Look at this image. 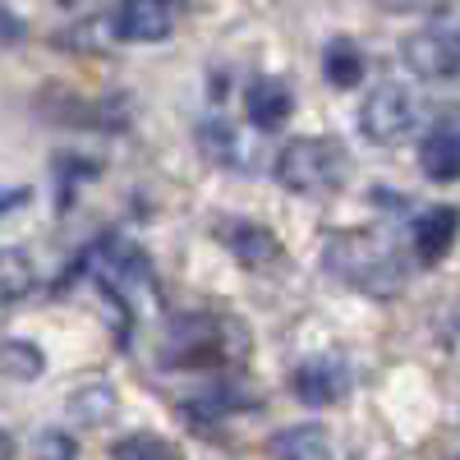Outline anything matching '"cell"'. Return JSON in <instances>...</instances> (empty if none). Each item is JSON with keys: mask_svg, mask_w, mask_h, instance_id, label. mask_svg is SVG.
I'll use <instances>...</instances> for the list:
<instances>
[{"mask_svg": "<svg viewBox=\"0 0 460 460\" xmlns=\"http://www.w3.org/2000/svg\"><path fill=\"white\" fill-rule=\"evenodd\" d=\"M382 5H392V10H419L424 0H382Z\"/></svg>", "mask_w": 460, "mask_h": 460, "instance_id": "cell-21", "label": "cell"}, {"mask_svg": "<svg viewBox=\"0 0 460 460\" xmlns=\"http://www.w3.org/2000/svg\"><path fill=\"white\" fill-rule=\"evenodd\" d=\"M111 410H115V392L111 387H88L79 396H69V414L84 419V424H102Z\"/></svg>", "mask_w": 460, "mask_h": 460, "instance_id": "cell-15", "label": "cell"}, {"mask_svg": "<svg viewBox=\"0 0 460 460\" xmlns=\"http://www.w3.org/2000/svg\"><path fill=\"white\" fill-rule=\"evenodd\" d=\"M419 166H424V175L438 180V184L460 180V138L451 129H433L424 138V147H419Z\"/></svg>", "mask_w": 460, "mask_h": 460, "instance_id": "cell-9", "label": "cell"}, {"mask_svg": "<svg viewBox=\"0 0 460 460\" xmlns=\"http://www.w3.org/2000/svg\"><path fill=\"white\" fill-rule=\"evenodd\" d=\"M323 267L332 277H341L345 286L368 290V295H392L405 281V267L392 253L387 240L364 235V230H345V235H332L323 249Z\"/></svg>", "mask_w": 460, "mask_h": 460, "instance_id": "cell-1", "label": "cell"}, {"mask_svg": "<svg viewBox=\"0 0 460 460\" xmlns=\"http://www.w3.org/2000/svg\"><path fill=\"white\" fill-rule=\"evenodd\" d=\"M244 106H249V120L258 129H281L290 115V88L281 79H253L244 93Z\"/></svg>", "mask_w": 460, "mask_h": 460, "instance_id": "cell-8", "label": "cell"}, {"mask_svg": "<svg viewBox=\"0 0 460 460\" xmlns=\"http://www.w3.org/2000/svg\"><path fill=\"white\" fill-rule=\"evenodd\" d=\"M290 387L304 405H336L345 396V387H350V373H345L341 359L323 355V359H309V364H299L295 377H290Z\"/></svg>", "mask_w": 460, "mask_h": 460, "instance_id": "cell-6", "label": "cell"}, {"mask_svg": "<svg viewBox=\"0 0 460 460\" xmlns=\"http://www.w3.org/2000/svg\"><path fill=\"white\" fill-rule=\"evenodd\" d=\"M199 134H203V152H208V157H217V162H226V166L235 162V143H240L235 129H226V125H203Z\"/></svg>", "mask_w": 460, "mask_h": 460, "instance_id": "cell-16", "label": "cell"}, {"mask_svg": "<svg viewBox=\"0 0 460 460\" xmlns=\"http://www.w3.org/2000/svg\"><path fill=\"white\" fill-rule=\"evenodd\" d=\"M175 28L171 0H125L115 14V37L120 42H162Z\"/></svg>", "mask_w": 460, "mask_h": 460, "instance_id": "cell-5", "label": "cell"}, {"mask_svg": "<svg viewBox=\"0 0 460 460\" xmlns=\"http://www.w3.org/2000/svg\"><path fill=\"white\" fill-rule=\"evenodd\" d=\"M115 456H175V447L157 442V438H129L115 447Z\"/></svg>", "mask_w": 460, "mask_h": 460, "instance_id": "cell-18", "label": "cell"}, {"mask_svg": "<svg viewBox=\"0 0 460 460\" xmlns=\"http://www.w3.org/2000/svg\"><path fill=\"white\" fill-rule=\"evenodd\" d=\"M56 5H60V10H69V14H97V10L106 5V0H56Z\"/></svg>", "mask_w": 460, "mask_h": 460, "instance_id": "cell-19", "label": "cell"}, {"mask_svg": "<svg viewBox=\"0 0 460 460\" xmlns=\"http://www.w3.org/2000/svg\"><path fill=\"white\" fill-rule=\"evenodd\" d=\"M456 230H460V212H456V208H433V212H424V217L414 221V249H419V258H424V262L447 258L451 244H456Z\"/></svg>", "mask_w": 460, "mask_h": 460, "instance_id": "cell-7", "label": "cell"}, {"mask_svg": "<svg viewBox=\"0 0 460 460\" xmlns=\"http://www.w3.org/2000/svg\"><path fill=\"white\" fill-rule=\"evenodd\" d=\"M5 42H19V19L5 14Z\"/></svg>", "mask_w": 460, "mask_h": 460, "instance_id": "cell-20", "label": "cell"}, {"mask_svg": "<svg viewBox=\"0 0 460 460\" xmlns=\"http://www.w3.org/2000/svg\"><path fill=\"white\" fill-rule=\"evenodd\" d=\"M345 175V152L332 138H295L277 157V180L295 194H323Z\"/></svg>", "mask_w": 460, "mask_h": 460, "instance_id": "cell-2", "label": "cell"}, {"mask_svg": "<svg viewBox=\"0 0 460 460\" xmlns=\"http://www.w3.org/2000/svg\"><path fill=\"white\" fill-rule=\"evenodd\" d=\"M323 69L336 88H355L364 79V56L355 51V42H332L323 51Z\"/></svg>", "mask_w": 460, "mask_h": 460, "instance_id": "cell-12", "label": "cell"}, {"mask_svg": "<svg viewBox=\"0 0 460 460\" xmlns=\"http://www.w3.org/2000/svg\"><path fill=\"white\" fill-rule=\"evenodd\" d=\"M226 240H230V249H235L240 262L262 267V262H272V258H277V240L267 235L262 226H230V230H226Z\"/></svg>", "mask_w": 460, "mask_h": 460, "instance_id": "cell-11", "label": "cell"}, {"mask_svg": "<svg viewBox=\"0 0 460 460\" xmlns=\"http://www.w3.org/2000/svg\"><path fill=\"white\" fill-rule=\"evenodd\" d=\"M32 286V267L23 262L19 249H5V299H19Z\"/></svg>", "mask_w": 460, "mask_h": 460, "instance_id": "cell-17", "label": "cell"}, {"mask_svg": "<svg viewBox=\"0 0 460 460\" xmlns=\"http://www.w3.org/2000/svg\"><path fill=\"white\" fill-rule=\"evenodd\" d=\"M419 125V97L401 84H377L368 102L359 106V129L368 143H401Z\"/></svg>", "mask_w": 460, "mask_h": 460, "instance_id": "cell-3", "label": "cell"}, {"mask_svg": "<svg viewBox=\"0 0 460 460\" xmlns=\"http://www.w3.org/2000/svg\"><path fill=\"white\" fill-rule=\"evenodd\" d=\"M401 56L419 79H456L460 74V47L447 32H410L401 42Z\"/></svg>", "mask_w": 460, "mask_h": 460, "instance_id": "cell-4", "label": "cell"}, {"mask_svg": "<svg viewBox=\"0 0 460 460\" xmlns=\"http://www.w3.org/2000/svg\"><path fill=\"white\" fill-rule=\"evenodd\" d=\"M272 451H277V456H309V460H318V456H327V433H323L318 424L286 429V433L272 442Z\"/></svg>", "mask_w": 460, "mask_h": 460, "instance_id": "cell-13", "label": "cell"}, {"mask_svg": "<svg viewBox=\"0 0 460 460\" xmlns=\"http://www.w3.org/2000/svg\"><path fill=\"white\" fill-rule=\"evenodd\" d=\"M221 327L217 323H199V327H184V336L175 341V359L171 364H221Z\"/></svg>", "mask_w": 460, "mask_h": 460, "instance_id": "cell-10", "label": "cell"}, {"mask_svg": "<svg viewBox=\"0 0 460 460\" xmlns=\"http://www.w3.org/2000/svg\"><path fill=\"white\" fill-rule=\"evenodd\" d=\"M42 368H47V359H42V350H37V345H28V341H5V377L32 382V377H42Z\"/></svg>", "mask_w": 460, "mask_h": 460, "instance_id": "cell-14", "label": "cell"}]
</instances>
